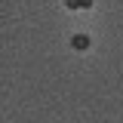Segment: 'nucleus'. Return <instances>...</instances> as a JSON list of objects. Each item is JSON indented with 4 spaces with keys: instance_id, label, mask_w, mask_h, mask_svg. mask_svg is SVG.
Returning a JSON list of instances; mask_svg holds the SVG:
<instances>
[{
    "instance_id": "1",
    "label": "nucleus",
    "mask_w": 123,
    "mask_h": 123,
    "mask_svg": "<svg viewBox=\"0 0 123 123\" xmlns=\"http://www.w3.org/2000/svg\"><path fill=\"white\" fill-rule=\"evenodd\" d=\"M71 46H74V49H89V37H86V34H74Z\"/></svg>"
},
{
    "instance_id": "2",
    "label": "nucleus",
    "mask_w": 123,
    "mask_h": 123,
    "mask_svg": "<svg viewBox=\"0 0 123 123\" xmlns=\"http://www.w3.org/2000/svg\"><path fill=\"white\" fill-rule=\"evenodd\" d=\"M65 6L68 9H86V6H92V0H65Z\"/></svg>"
}]
</instances>
